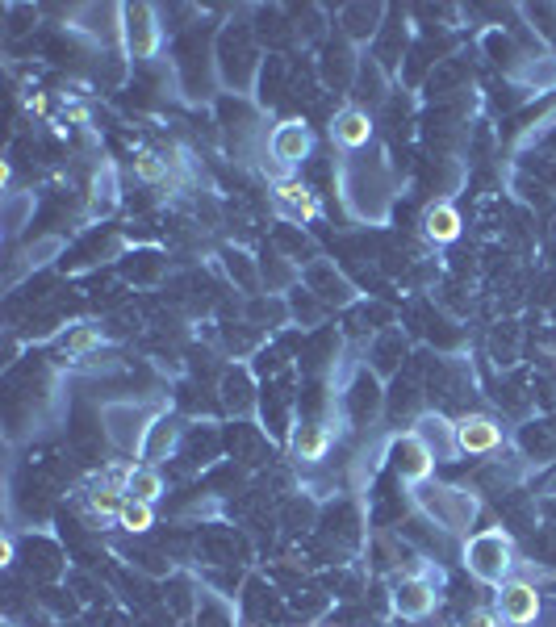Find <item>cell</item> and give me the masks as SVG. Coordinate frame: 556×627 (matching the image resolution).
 Returning <instances> with one entry per match:
<instances>
[{
  "label": "cell",
  "instance_id": "cell-1",
  "mask_svg": "<svg viewBox=\"0 0 556 627\" xmlns=\"http://www.w3.org/2000/svg\"><path fill=\"white\" fill-rule=\"evenodd\" d=\"M268 151H272V159H276L281 168H297L301 159H306V155L314 151V130H310L306 122L289 118V122H281V126L272 130Z\"/></svg>",
  "mask_w": 556,
  "mask_h": 627
},
{
  "label": "cell",
  "instance_id": "cell-6",
  "mask_svg": "<svg viewBox=\"0 0 556 627\" xmlns=\"http://www.w3.org/2000/svg\"><path fill=\"white\" fill-rule=\"evenodd\" d=\"M460 214H456V205H448V201H435V205H427V214H423V235L431 239V243H456L460 239Z\"/></svg>",
  "mask_w": 556,
  "mask_h": 627
},
{
  "label": "cell",
  "instance_id": "cell-3",
  "mask_svg": "<svg viewBox=\"0 0 556 627\" xmlns=\"http://www.w3.org/2000/svg\"><path fill=\"white\" fill-rule=\"evenodd\" d=\"M498 611H502V619L511 623V627L536 623V615H540V590L527 586V582H506L498 590Z\"/></svg>",
  "mask_w": 556,
  "mask_h": 627
},
{
  "label": "cell",
  "instance_id": "cell-4",
  "mask_svg": "<svg viewBox=\"0 0 556 627\" xmlns=\"http://www.w3.org/2000/svg\"><path fill=\"white\" fill-rule=\"evenodd\" d=\"M272 205L281 209L285 218H293V222L318 218V197L301 180H281V184H276V189H272Z\"/></svg>",
  "mask_w": 556,
  "mask_h": 627
},
{
  "label": "cell",
  "instance_id": "cell-10",
  "mask_svg": "<svg viewBox=\"0 0 556 627\" xmlns=\"http://www.w3.org/2000/svg\"><path fill=\"white\" fill-rule=\"evenodd\" d=\"M118 527H122V531H134V536L151 531V527H155V510H151V502L122 498V506H118Z\"/></svg>",
  "mask_w": 556,
  "mask_h": 627
},
{
  "label": "cell",
  "instance_id": "cell-15",
  "mask_svg": "<svg viewBox=\"0 0 556 627\" xmlns=\"http://www.w3.org/2000/svg\"><path fill=\"white\" fill-rule=\"evenodd\" d=\"M5 627H13V623H5Z\"/></svg>",
  "mask_w": 556,
  "mask_h": 627
},
{
  "label": "cell",
  "instance_id": "cell-8",
  "mask_svg": "<svg viewBox=\"0 0 556 627\" xmlns=\"http://www.w3.org/2000/svg\"><path fill=\"white\" fill-rule=\"evenodd\" d=\"M435 590L427 586V582H402V590H398V598H393V607H398L402 615H410V619H423L431 607H435Z\"/></svg>",
  "mask_w": 556,
  "mask_h": 627
},
{
  "label": "cell",
  "instance_id": "cell-11",
  "mask_svg": "<svg viewBox=\"0 0 556 627\" xmlns=\"http://www.w3.org/2000/svg\"><path fill=\"white\" fill-rule=\"evenodd\" d=\"M126 498H138V502H151L155 506V498H164V477H159L155 469H134Z\"/></svg>",
  "mask_w": 556,
  "mask_h": 627
},
{
  "label": "cell",
  "instance_id": "cell-13",
  "mask_svg": "<svg viewBox=\"0 0 556 627\" xmlns=\"http://www.w3.org/2000/svg\"><path fill=\"white\" fill-rule=\"evenodd\" d=\"M101 343V335L97 331H76L72 339H67L63 347H67V352H72V356H80V352H92V347H97Z\"/></svg>",
  "mask_w": 556,
  "mask_h": 627
},
{
  "label": "cell",
  "instance_id": "cell-5",
  "mask_svg": "<svg viewBox=\"0 0 556 627\" xmlns=\"http://www.w3.org/2000/svg\"><path fill=\"white\" fill-rule=\"evenodd\" d=\"M331 138L347 151H360V147H368V138H373V122H368L364 109H339L331 122Z\"/></svg>",
  "mask_w": 556,
  "mask_h": 627
},
{
  "label": "cell",
  "instance_id": "cell-9",
  "mask_svg": "<svg viewBox=\"0 0 556 627\" xmlns=\"http://www.w3.org/2000/svg\"><path fill=\"white\" fill-rule=\"evenodd\" d=\"M393 456H398V469H402L410 481H423V477L431 473V460H435V456H431V452H427L414 435H410V439H402V444L393 448Z\"/></svg>",
  "mask_w": 556,
  "mask_h": 627
},
{
  "label": "cell",
  "instance_id": "cell-2",
  "mask_svg": "<svg viewBox=\"0 0 556 627\" xmlns=\"http://www.w3.org/2000/svg\"><path fill=\"white\" fill-rule=\"evenodd\" d=\"M456 448L465 456L494 452V448H502V427L494 423V418H485V414H465L456 423Z\"/></svg>",
  "mask_w": 556,
  "mask_h": 627
},
{
  "label": "cell",
  "instance_id": "cell-7",
  "mask_svg": "<svg viewBox=\"0 0 556 627\" xmlns=\"http://www.w3.org/2000/svg\"><path fill=\"white\" fill-rule=\"evenodd\" d=\"M331 444H335V431H331V427H322V423H310V427H301V431H297L293 452H297V460L318 464V460H327Z\"/></svg>",
  "mask_w": 556,
  "mask_h": 627
},
{
  "label": "cell",
  "instance_id": "cell-12",
  "mask_svg": "<svg viewBox=\"0 0 556 627\" xmlns=\"http://www.w3.org/2000/svg\"><path fill=\"white\" fill-rule=\"evenodd\" d=\"M134 172H138V180H147V184H159V180H168V159H159V155L143 151V155L134 159Z\"/></svg>",
  "mask_w": 556,
  "mask_h": 627
},
{
  "label": "cell",
  "instance_id": "cell-14",
  "mask_svg": "<svg viewBox=\"0 0 556 627\" xmlns=\"http://www.w3.org/2000/svg\"><path fill=\"white\" fill-rule=\"evenodd\" d=\"M465 627H498V615L481 607V611H473V615H469V623H465Z\"/></svg>",
  "mask_w": 556,
  "mask_h": 627
}]
</instances>
